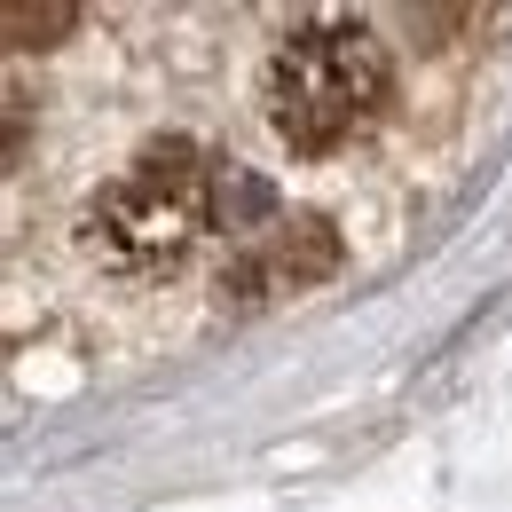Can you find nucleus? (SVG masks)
Returning a JSON list of instances; mask_svg holds the SVG:
<instances>
[{"instance_id": "1", "label": "nucleus", "mask_w": 512, "mask_h": 512, "mask_svg": "<svg viewBox=\"0 0 512 512\" xmlns=\"http://www.w3.org/2000/svg\"><path fill=\"white\" fill-rule=\"evenodd\" d=\"M213 213H221V174L205 166L197 142L166 134L142 142L111 182H95V197L79 205V245L111 276H166L182 268Z\"/></svg>"}, {"instance_id": "2", "label": "nucleus", "mask_w": 512, "mask_h": 512, "mask_svg": "<svg viewBox=\"0 0 512 512\" xmlns=\"http://www.w3.org/2000/svg\"><path fill=\"white\" fill-rule=\"evenodd\" d=\"M386 95L394 64L371 24H300L260 71V119L292 158H331L339 142H355Z\"/></svg>"}, {"instance_id": "3", "label": "nucleus", "mask_w": 512, "mask_h": 512, "mask_svg": "<svg viewBox=\"0 0 512 512\" xmlns=\"http://www.w3.org/2000/svg\"><path fill=\"white\" fill-rule=\"evenodd\" d=\"M339 268V237H331V221L316 213H300V221H284V229H268V245L237 260L229 276H221V292H237V300H268V292H300V284H316Z\"/></svg>"}, {"instance_id": "4", "label": "nucleus", "mask_w": 512, "mask_h": 512, "mask_svg": "<svg viewBox=\"0 0 512 512\" xmlns=\"http://www.w3.org/2000/svg\"><path fill=\"white\" fill-rule=\"evenodd\" d=\"M64 24H71V8H32V0H8V16H0V32L16 48H48Z\"/></svg>"}]
</instances>
